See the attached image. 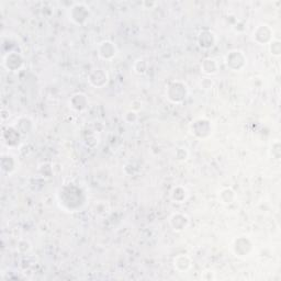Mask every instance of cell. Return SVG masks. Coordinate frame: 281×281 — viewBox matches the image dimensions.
<instances>
[{
	"label": "cell",
	"mask_w": 281,
	"mask_h": 281,
	"mask_svg": "<svg viewBox=\"0 0 281 281\" xmlns=\"http://www.w3.org/2000/svg\"><path fill=\"white\" fill-rule=\"evenodd\" d=\"M175 157L178 162H185L189 158V150L186 148H178L176 149Z\"/></svg>",
	"instance_id": "obj_21"
},
{
	"label": "cell",
	"mask_w": 281,
	"mask_h": 281,
	"mask_svg": "<svg viewBox=\"0 0 281 281\" xmlns=\"http://www.w3.org/2000/svg\"><path fill=\"white\" fill-rule=\"evenodd\" d=\"M189 131L191 135L199 138V140H206L213 133V125L210 119L207 118H197L194 119L189 125Z\"/></svg>",
	"instance_id": "obj_2"
},
{
	"label": "cell",
	"mask_w": 281,
	"mask_h": 281,
	"mask_svg": "<svg viewBox=\"0 0 281 281\" xmlns=\"http://www.w3.org/2000/svg\"><path fill=\"white\" fill-rule=\"evenodd\" d=\"M212 86H213V81L211 80L210 78H203V79H202V81H201V87H202L203 89L207 90V89H210L211 87H212Z\"/></svg>",
	"instance_id": "obj_25"
},
{
	"label": "cell",
	"mask_w": 281,
	"mask_h": 281,
	"mask_svg": "<svg viewBox=\"0 0 281 281\" xmlns=\"http://www.w3.org/2000/svg\"><path fill=\"white\" fill-rule=\"evenodd\" d=\"M169 225L174 232L181 233L190 225V218L186 213L175 212L169 217Z\"/></svg>",
	"instance_id": "obj_8"
},
{
	"label": "cell",
	"mask_w": 281,
	"mask_h": 281,
	"mask_svg": "<svg viewBox=\"0 0 281 281\" xmlns=\"http://www.w3.org/2000/svg\"><path fill=\"white\" fill-rule=\"evenodd\" d=\"M197 43L203 50L212 49L215 45V43H217V37H215V34L212 31H210V30H202V31H200L198 34Z\"/></svg>",
	"instance_id": "obj_11"
},
{
	"label": "cell",
	"mask_w": 281,
	"mask_h": 281,
	"mask_svg": "<svg viewBox=\"0 0 281 281\" xmlns=\"http://www.w3.org/2000/svg\"><path fill=\"white\" fill-rule=\"evenodd\" d=\"M97 53L99 57L103 60H112L118 54V49H116V45L113 42L105 40L99 43Z\"/></svg>",
	"instance_id": "obj_9"
},
{
	"label": "cell",
	"mask_w": 281,
	"mask_h": 281,
	"mask_svg": "<svg viewBox=\"0 0 281 281\" xmlns=\"http://www.w3.org/2000/svg\"><path fill=\"white\" fill-rule=\"evenodd\" d=\"M166 98L171 103L180 105L185 102L189 96V88L186 83L181 80H172L166 87Z\"/></svg>",
	"instance_id": "obj_1"
},
{
	"label": "cell",
	"mask_w": 281,
	"mask_h": 281,
	"mask_svg": "<svg viewBox=\"0 0 281 281\" xmlns=\"http://www.w3.org/2000/svg\"><path fill=\"white\" fill-rule=\"evenodd\" d=\"M1 159L2 161L7 162V164L1 162V168H2L3 171L7 172V174H11V172H14L16 170L17 161L15 159V157L12 156V155H9V154L2 155Z\"/></svg>",
	"instance_id": "obj_17"
},
{
	"label": "cell",
	"mask_w": 281,
	"mask_h": 281,
	"mask_svg": "<svg viewBox=\"0 0 281 281\" xmlns=\"http://www.w3.org/2000/svg\"><path fill=\"white\" fill-rule=\"evenodd\" d=\"M237 194L231 187H222L218 191V200L223 206H231L236 201Z\"/></svg>",
	"instance_id": "obj_14"
},
{
	"label": "cell",
	"mask_w": 281,
	"mask_h": 281,
	"mask_svg": "<svg viewBox=\"0 0 281 281\" xmlns=\"http://www.w3.org/2000/svg\"><path fill=\"white\" fill-rule=\"evenodd\" d=\"M226 66L233 72H241L247 65V57L241 50H232L224 57Z\"/></svg>",
	"instance_id": "obj_3"
},
{
	"label": "cell",
	"mask_w": 281,
	"mask_h": 281,
	"mask_svg": "<svg viewBox=\"0 0 281 281\" xmlns=\"http://www.w3.org/2000/svg\"><path fill=\"white\" fill-rule=\"evenodd\" d=\"M189 198V191L184 186H175L170 190V199L174 203H185Z\"/></svg>",
	"instance_id": "obj_15"
},
{
	"label": "cell",
	"mask_w": 281,
	"mask_h": 281,
	"mask_svg": "<svg viewBox=\"0 0 281 281\" xmlns=\"http://www.w3.org/2000/svg\"><path fill=\"white\" fill-rule=\"evenodd\" d=\"M271 150H272V157H274L275 159H279L281 152H280V143L278 140H276L275 143L272 144Z\"/></svg>",
	"instance_id": "obj_23"
},
{
	"label": "cell",
	"mask_w": 281,
	"mask_h": 281,
	"mask_svg": "<svg viewBox=\"0 0 281 281\" xmlns=\"http://www.w3.org/2000/svg\"><path fill=\"white\" fill-rule=\"evenodd\" d=\"M2 64L8 72H18L23 67L24 58L18 52L10 51L3 56Z\"/></svg>",
	"instance_id": "obj_7"
},
{
	"label": "cell",
	"mask_w": 281,
	"mask_h": 281,
	"mask_svg": "<svg viewBox=\"0 0 281 281\" xmlns=\"http://www.w3.org/2000/svg\"><path fill=\"white\" fill-rule=\"evenodd\" d=\"M123 120L129 124H134L138 120V113L136 110L130 109L125 112L123 115Z\"/></svg>",
	"instance_id": "obj_19"
},
{
	"label": "cell",
	"mask_w": 281,
	"mask_h": 281,
	"mask_svg": "<svg viewBox=\"0 0 281 281\" xmlns=\"http://www.w3.org/2000/svg\"><path fill=\"white\" fill-rule=\"evenodd\" d=\"M192 263L193 262L191 257L185 254L177 255L174 258V261H172V265H174L175 270L180 272V274H186V272H188L191 269Z\"/></svg>",
	"instance_id": "obj_12"
},
{
	"label": "cell",
	"mask_w": 281,
	"mask_h": 281,
	"mask_svg": "<svg viewBox=\"0 0 281 281\" xmlns=\"http://www.w3.org/2000/svg\"><path fill=\"white\" fill-rule=\"evenodd\" d=\"M200 68L203 74H206L207 76H213L215 74H218L219 64L217 62V59L207 57L202 60Z\"/></svg>",
	"instance_id": "obj_16"
},
{
	"label": "cell",
	"mask_w": 281,
	"mask_h": 281,
	"mask_svg": "<svg viewBox=\"0 0 281 281\" xmlns=\"http://www.w3.org/2000/svg\"><path fill=\"white\" fill-rule=\"evenodd\" d=\"M201 278H202L203 280H206V281L214 280V279H215V272L211 271V270L203 271L202 275H201Z\"/></svg>",
	"instance_id": "obj_24"
},
{
	"label": "cell",
	"mask_w": 281,
	"mask_h": 281,
	"mask_svg": "<svg viewBox=\"0 0 281 281\" xmlns=\"http://www.w3.org/2000/svg\"><path fill=\"white\" fill-rule=\"evenodd\" d=\"M254 248H255V246L252 240L246 236L236 237L232 243L233 254H234L236 257H240V258L249 256V255L254 252Z\"/></svg>",
	"instance_id": "obj_4"
},
{
	"label": "cell",
	"mask_w": 281,
	"mask_h": 281,
	"mask_svg": "<svg viewBox=\"0 0 281 281\" xmlns=\"http://www.w3.org/2000/svg\"><path fill=\"white\" fill-rule=\"evenodd\" d=\"M89 15H90L89 7L83 2L75 3V5H73L71 7V9L68 11L69 20L77 25H81L87 22Z\"/></svg>",
	"instance_id": "obj_5"
},
{
	"label": "cell",
	"mask_w": 281,
	"mask_h": 281,
	"mask_svg": "<svg viewBox=\"0 0 281 281\" xmlns=\"http://www.w3.org/2000/svg\"><path fill=\"white\" fill-rule=\"evenodd\" d=\"M148 69H149V63L143 58L136 59L133 64L134 73H135V74H137V75H140V76L145 75L146 73H148Z\"/></svg>",
	"instance_id": "obj_18"
},
{
	"label": "cell",
	"mask_w": 281,
	"mask_h": 281,
	"mask_svg": "<svg viewBox=\"0 0 281 281\" xmlns=\"http://www.w3.org/2000/svg\"><path fill=\"white\" fill-rule=\"evenodd\" d=\"M89 84L94 88H103L109 83V74L102 68H96L88 76Z\"/></svg>",
	"instance_id": "obj_10"
},
{
	"label": "cell",
	"mask_w": 281,
	"mask_h": 281,
	"mask_svg": "<svg viewBox=\"0 0 281 281\" xmlns=\"http://www.w3.org/2000/svg\"><path fill=\"white\" fill-rule=\"evenodd\" d=\"M107 210H108V206L106 205L103 207H100V205H99V202L96 203V206H94V213L98 214V215H100L101 213H106L107 212Z\"/></svg>",
	"instance_id": "obj_26"
},
{
	"label": "cell",
	"mask_w": 281,
	"mask_h": 281,
	"mask_svg": "<svg viewBox=\"0 0 281 281\" xmlns=\"http://www.w3.org/2000/svg\"><path fill=\"white\" fill-rule=\"evenodd\" d=\"M253 40L261 45L270 44L274 40V30L268 24H259L253 31Z\"/></svg>",
	"instance_id": "obj_6"
},
{
	"label": "cell",
	"mask_w": 281,
	"mask_h": 281,
	"mask_svg": "<svg viewBox=\"0 0 281 281\" xmlns=\"http://www.w3.org/2000/svg\"><path fill=\"white\" fill-rule=\"evenodd\" d=\"M270 53L272 56H276V57H279L281 54V43L279 40H272L270 42Z\"/></svg>",
	"instance_id": "obj_22"
},
{
	"label": "cell",
	"mask_w": 281,
	"mask_h": 281,
	"mask_svg": "<svg viewBox=\"0 0 281 281\" xmlns=\"http://www.w3.org/2000/svg\"><path fill=\"white\" fill-rule=\"evenodd\" d=\"M69 107L76 112H81L87 109L88 99L83 93H76L69 99Z\"/></svg>",
	"instance_id": "obj_13"
},
{
	"label": "cell",
	"mask_w": 281,
	"mask_h": 281,
	"mask_svg": "<svg viewBox=\"0 0 281 281\" xmlns=\"http://www.w3.org/2000/svg\"><path fill=\"white\" fill-rule=\"evenodd\" d=\"M32 245L28 240H20L17 244V250L21 254H25L31 250Z\"/></svg>",
	"instance_id": "obj_20"
}]
</instances>
